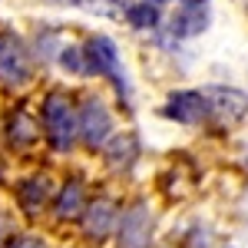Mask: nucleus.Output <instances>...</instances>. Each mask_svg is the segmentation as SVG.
<instances>
[{
	"instance_id": "nucleus-1",
	"label": "nucleus",
	"mask_w": 248,
	"mask_h": 248,
	"mask_svg": "<svg viewBox=\"0 0 248 248\" xmlns=\"http://www.w3.org/2000/svg\"><path fill=\"white\" fill-rule=\"evenodd\" d=\"M43 129H46V139H50L53 149L66 153V149L73 146L77 129H79V119H77V113H73V106H70L63 96L53 93L46 103H43Z\"/></svg>"
},
{
	"instance_id": "nucleus-2",
	"label": "nucleus",
	"mask_w": 248,
	"mask_h": 248,
	"mask_svg": "<svg viewBox=\"0 0 248 248\" xmlns=\"http://www.w3.org/2000/svg\"><path fill=\"white\" fill-rule=\"evenodd\" d=\"M202 103H205V119H212V126H218V129L242 123L248 113V96L238 90H225V86L202 90Z\"/></svg>"
},
{
	"instance_id": "nucleus-3",
	"label": "nucleus",
	"mask_w": 248,
	"mask_h": 248,
	"mask_svg": "<svg viewBox=\"0 0 248 248\" xmlns=\"http://www.w3.org/2000/svg\"><path fill=\"white\" fill-rule=\"evenodd\" d=\"M30 79V57L17 33H0V83L23 86Z\"/></svg>"
},
{
	"instance_id": "nucleus-4",
	"label": "nucleus",
	"mask_w": 248,
	"mask_h": 248,
	"mask_svg": "<svg viewBox=\"0 0 248 248\" xmlns=\"http://www.w3.org/2000/svg\"><path fill=\"white\" fill-rule=\"evenodd\" d=\"M86 57V70H96V73H106L113 77V83L119 90H126V79H123V66H119V53H116L113 40L109 37H93L83 50Z\"/></svg>"
},
{
	"instance_id": "nucleus-5",
	"label": "nucleus",
	"mask_w": 248,
	"mask_h": 248,
	"mask_svg": "<svg viewBox=\"0 0 248 248\" xmlns=\"http://www.w3.org/2000/svg\"><path fill=\"white\" fill-rule=\"evenodd\" d=\"M109 113H106V106L103 103H83V113H79V133L86 139V146L90 149H99V146H106V139H109Z\"/></svg>"
},
{
	"instance_id": "nucleus-6",
	"label": "nucleus",
	"mask_w": 248,
	"mask_h": 248,
	"mask_svg": "<svg viewBox=\"0 0 248 248\" xmlns=\"http://www.w3.org/2000/svg\"><path fill=\"white\" fill-rule=\"evenodd\" d=\"M166 116L172 119H179V123H186V126H195V123H202L205 119V103H202V93H175L169 99V106H166Z\"/></svg>"
},
{
	"instance_id": "nucleus-7",
	"label": "nucleus",
	"mask_w": 248,
	"mask_h": 248,
	"mask_svg": "<svg viewBox=\"0 0 248 248\" xmlns=\"http://www.w3.org/2000/svg\"><path fill=\"white\" fill-rule=\"evenodd\" d=\"M113 222H116V209L109 199H96L86 205L83 212V229L90 238H103V235H109L113 232Z\"/></svg>"
},
{
	"instance_id": "nucleus-8",
	"label": "nucleus",
	"mask_w": 248,
	"mask_h": 248,
	"mask_svg": "<svg viewBox=\"0 0 248 248\" xmlns=\"http://www.w3.org/2000/svg\"><path fill=\"white\" fill-rule=\"evenodd\" d=\"M149 235V215L142 209H133L123 218V248H142Z\"/></svg>"
},
{
	"instance_id": "nucleus-9",
	"label": "nucleus",
	"mask_w": 248,
	"mask_h": 248,
	"mask_svg": "<svg viewBox=\"0 0 248 248\" xmlns=\"http://www.w3.org/2000/svg\"><path fill=\"white\" fill-rule=\"evenodd\" d=\"M83 212H86L83 186H79V182H66L63 192L57 195V215H60V218H79Z\"/></svg>"
},
{
	"instance_id": "nucleus-10",
	"label": "nucleus",
	"mask_w": 248,
	"mask_h": 248,
	"mask_svg": "<svg viewBox=\"0 0 248 248\" xmlns=\"http://www.w3.org/2000/svg\"><path fill=\"white\" fill-rule=\"evenodd\" d=\"M205 23H209V17H205L202 7H186L172 17V33L175 37H192V33H202Z\"/></svg>"
},
{
	"instance_id": "nucleus-11",
	"label": "nucleus",
	"mask_w": 248,
	"mask_h": 248,
	"mask_svg": "<svg viewBox=\"0 0 248 248\" xmlns=\"http://www.w3.org/2000/svg\"><path fill=\"white\" fill-rule=\"evenodd\" d=\"M50 192H53V186H50L46 175H43V179H30V182L20 186V202H23V209L33 215V212L43 209V202L50 199Z\"/></svg>"
},
{
	"instance_id": "nucleus-12",
	"label": "nucleus",
	"mask_w": 248,
	"mask_h": 248,
	"mask_svg": "<svg viewBox=\"0 0 248 248\" xmlns=\"http://www.w3.org/2000/svg\"><path fill=\"white\" fill-rule=\"evenodd\" d=\"M136 153H139V142H136L133 133H123L116 136L113 142L106 146V155H109V166H129L136 159Z\"/></svg>"
},
{
	"instance_id": "nucleus-13",
	"label": "nucleus",
	"mask_w": 248,
	"mask_h": 248,
	"mask_svg": "<svg viewBox=\"0 0 248 248\" xmlns=\"http://www.w3.org/2000/svg\"><path fill=\"white\" fill-rule=\"evenodd\" d=\"M37 126H33V119L30 116L20 113L17 119H10V142L14 146H30V142H37Z\"/></svg>"
},
{
	"instance_id": "nucleus-14",
	"label": "nucleus",
	"mask_w": 248,
	"mask_h": 248,
	"mask_svg": "<svg viewBox=\"0 0 248 248\" xmlns=\"http://www.w3.org/2000/svg\"><path fill=\"white\" fill-rule=\"evenodd\" d=\"M126 20L133 27H139V30H149V27H155V20H159V10H155L149 0H142V3H133L126 10Z\"/></svg>"
},
{
	"instance_id": "nucleus-15",
	"label": "nucleus",
	"mask_w": 248,
	"mask_h": 248,
	"mask_svg": "<svg viewBox=\"0 0 248 248\" xmlns=\"http://www.w3.org/2000/svg\"><path fill=\"white\" fill-rule=\"evenodd\" d=\"M77 3L93 14H103V17H123L133 7V0H77Z\"/></svg>"
},
{
	"instance_id": "nucleus-16",
	"label": "nucleus",
	"mask_w": 248,
	"mask_h": 248,
	"mask_svg": "<svg viewBox=\"0 0 248 248\" xmlns=\"http://www.w3.org/2000/svg\"><path fill=\"white\" fill-rule=\"evenodd\" d=\"M10 248H43V242L40 238H17Z\"/></svg>"
},
{
	"instance_id": "nucleus-17",
	"label": "nucleus",
	"mask_w": 248,
	"mask_h": 248,
	"mask_svg": "<svg viewBox=\"0 0 248 248\" xmlns=\"http://www.w3.org/2000/svg\"><path fill=\"white\" fill-rule=\"evenodd\" d=\"M189 3H195V7H199V3H205V0H189Z\"/></svg>"
},
{
	"instance_id": "nucleus-18",
	"label": "nucleus",
	"mask_w": 248,
	"mask_h": 248,
	"mask_svg": "<svg viewBox=\"0 0 248 248\" xmlns=\"http://www.w3.org/2000/svg\"><path fill=\"white\" fill-rule=\"evenodd\" d=\"M60 3H77V0H60Z\"/></svg>"
}]
</instances>
